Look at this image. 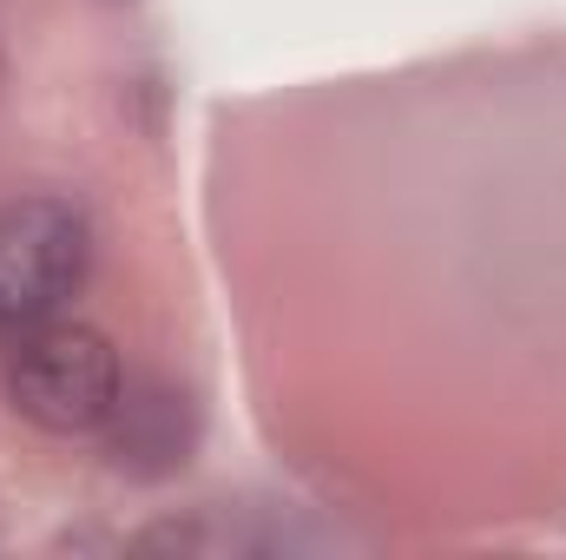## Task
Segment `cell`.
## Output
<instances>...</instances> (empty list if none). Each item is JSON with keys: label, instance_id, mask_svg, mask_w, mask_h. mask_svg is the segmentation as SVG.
Listing matches in <instances>:
<instances>
[{"label": "cell", "instance_id": "cell-1", "mask_svg": "<svg viewBox=\"0 0 566 560\" xmlns=\"http://www.w3.org/2000/svg\"><path fill=\"white\" fill-rule=\"evenodd\" d=\"M119 390H126V363H119L113 336L93 323H73V317L27 330L13 350V370H7L13 409L40 435H99Z\"/></svg>", "mask_w": 566, "mask_h": 560}, {"label": "cell", "instance_id": "cell-2", "mask_svg": "<svg viewBox=\"0 0 566 560\" xmlns=\"http://www.w3.org/2000/svg\"><path fill=\"white\" fill-rule=\"evenodd\" d=\"M93 271V225L73 198L27 191L0 205V336L53 323Z\"/></svg>", "mask_w": 566, "mask_h": 560}, {"label": "cell", "instance_id": "cell-3", "mask_svg": "<svg viewBox=\"0 0 566 560\" xmlns=\"http://www.w3.org/2000/svg\"><path fill=\"white\" fill-rule=\"evenodd\" d=\"M106 462L133 481H171L191 448H198V403L171 383V376H145L126 383L113 416H106Z\"/></svg>", "mask_w": 566, "mask_h": 560}]
</instances>
